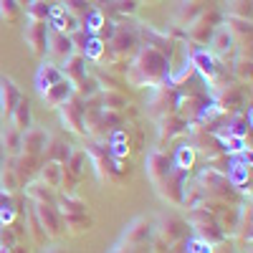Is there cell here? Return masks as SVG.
Returning <instances> with one entry per match:
<instances>
[{
    "instance_id": "cell-40",
    "label": "cell",
    "mask_w": 253,
    "mask_h": 253,
    "mask_svg": "<svg viewBox=\"0 0 253 253\" xmlns=\"http://www.w3.org/2000/svg\"><path fill=\"white\" fill-rule=\"evenodd\" d=\"M13 220H15V210L13 208H5L3 213H0V228H8Z\"/></svg>"
},
{
    "instance_id": "cell-6",
    "label": "cell",
    "mask_w": 253,
    "mask_h": 253,
    "mask_svg": "<svg viewBox=\"0 0 253 253\" xmlns=\"http://www.w3.org/2000/svg\"><path fill=\"white\" fill-rule=\"evenodd\" d=\"M193 58H190V48L187 46H177L175 58H170V76H167V84H182L190 74H193Z\"/></svg>"
},
{
    "instance_id": "cell-15",
    "label": "cell",
    "mask_w": 253,
    "mask_h": 253,
    "mask_svg": "<svg viewBox=\"0 0 253 253\" xmlns=\"http://www.w3.org/2000/svg\"><path fill=\"white\" fill-rule=\"evenodd\" d=\"M150 233H152V225L144 218H137L129 228H126L124 241H126V246H139V243H144L147 238H150Z\"/></svg>"
},
{
    "instance_id": "cell-29",
    "label": "cell",
    "mask_w": 253,
    "mask_h": 253,
    "mask_svg": "<svg viewBox=\"0 0 253 253\" xmlns=\"http://www.w3.org/2000/svg\"><path fill=\"white\" fill-rule=\"evenodd\" d=\"M248 126H251V117H246V114H236L233 119L228 122V134H230V137H243V139H246Z\"/></svg>"
},
{
    "instance_id": "cell-31",
    "label": "cell",
    "mask_w": 253,
    "mask_h": 253,
    "mask_svg": "<svg viewBox=\"0 0 253 253\" xmlns=\"http://www.w3.org/2000/svg\"><path fill=\"white\" fill-rule=\"evenodd\" d=\"M162 139L167 137V139H170V137H175V134H182L185 132V126H187V122L185 119H177V117H165L162 119Z\"/></svg>"
},
{
    "instance_id": "cell-34",
    "label": "cell",
    "mask_w": 253,
    "mask_h": 253,
    "mask_svg": "<svg viewBox=\"0 0 253 253\" xmlns=\"http://www.w3.org/2000/svg\"><path fill=\"white\" fill-rule=\"evenodd\" d=\"M0 187H3L5 193H13V190L20 187V177L13 167H3V170H0Z\"/></svg>"
},
{
    "instance_id": "cell-4",
    "label": "cell",
    "mask_w": 253,
    "mask_h": 253,
    "mask_svg": "<svg viewBox=\"0 0 253 253\" xmlns=\"http://www.w3.org/2000/svg\"><path fill=\"white\" fill-rule=\"evenodd\" d=\"M144 170H147L150 182L157 187L162 180L170 177V172L175 170V165H172V157H167L162 152H150V157H147V162H144Z\"/></svg>"
},
{
    "instance_id": "cell-16",
    "label": "cell",
    "mask_w": 253,
    "mask_h": 253,
    "mask_svg": "<svg viewBox=\"0 0 253 253\" xmlns=\"http://www.w3.org/2000/svg\"><path fill=\"white\" fill-rule=\"evenodd\" d=\"M84 63H86V58H84L81 53H74V56H69L63 63H58V66H61L63 76L71 79V81L76 84V81H81L84 76H86V69H84Z\"/></svg>"
},
{
    "instance_id": "cell-32",
    "label": "cell",
    "mask_w": 253,
    "mask_h": 253,
    "mask_svg": "<svg viewBox=\"0 0 253 253\" xmlns=\"http://www.w3.org/2000/svg\"><path fill=\"white\" fill-rule=\"evenodd\" d=\"M182 228H185V223L170 215V218L165 220V228H162V236H165L167 241H177V238H182V236H185V230H182Z\"/></svg>"
},
{
    "instance_id": "cell-33",
    "label": "cell",
    "mask_w": 253,
    "mask_h": 253,
    "mask_svg": "<svg viewBox=\"0 0 253 253\" xmlns=\"http://www.w3.org/2000/svg\"><path fill=\"white\" fill-rule=\"evenodd\" d=\"M76 84H79V86H76V96H81V99H91L94 94H99V81L94 76H84Z\"/></svg>"
},
{
    "instance_id": "cell-37",
    "label": "cell",
    "mask_w": 253,
    "mask_h": 253,
    "mask_svg": "<svg viewBox=\"0 0 253 253\" xmlns=\"http://www.w3.org/2000/svg\"><path fill=\"white\" fill-rule=\"evenodd\" d=\"M225 28L230 33H241V36H248L251 33V20L248 18H236V15H228V23Z\"/></svg>"
},
{
    "instance_id": "cell-17",
    "label": "cell",
    "mask_w": 253,
    "mask_h": 253,
    "mask_svg": "<svg viewBox=\"0 0 253 253\" xmlns=\"http://www.w3.org/2000/svg\"><path fill=\"white\" fill-rule=\"evenodd\" d=\"M26 195L31 203H41V205H56V190H51L43 182H31L26 187Z\"/></svg>"
},
{
    "instance_id": "cell-30",
    "label": "cell",
    "mask_w": 253,
    "mask_h": 253,
    "mask_svg": "<svg viewBox=\"0 0 253 253\" xmlns=\"http://www.w3.org/2000/svg\"><path fill=\"white\" fill-rule=\"evenodd\" d=\"M104 51H107V43H104L99 36H91V38H89V43H86V48L81 51V56H84V58H89V61H99V58L104 56Z\"/></svg>"
},
{
    "instance_id": "cell-14",
    "label": "cell",
    "mask_w": 253,
    "mask_h": 253,
    "mask_svg": "<svg viewBox=\"0 0 253 253\" xmlns=\"http://www.w3.org/2000/svg\"><path fill=\"white\" fill-rule=\"evenodd\" d=\"M190 58H193V69H198L205 79H215L218 74V66H215V58L210 56L208 51L203 48H195V51H190Z\"/></svg>"
},
{
    "instance_id": "cell-27",
    "label": "cell",
    "mask_w": 253,
    "mask_h": 253,
    "mask_svg": "<svg viewBox=\"0 0 253 253\" xmlns=\"http://www.w3.org/2000/svg\"><path fill=\"white\" fill-rule=\"evenodd\" d=\"M193 162H195V150L190 144H182L180 150H177V155L172 157V165H175V170H190L193 167Z\"/></svg>"
},
{
    "instance_id": "cell-9",
    "label": "cell",
    "mask_w": 253,
    "mask_h": 253,
    "mask_svg": "<svg viewBox=\"0 0 253 253\" xmlns=\"http://www.w3.org/2000/svg\"><path fill=\"white\" fill-rule=\"evenodd\" d=\"M20 99H23V94H20V89L15 86V81L8 79V76L0 79V114H3L5 119H10V114L18 107Z\"/></svg>"
},
{
    "instance_id": "cell-12",
    "label": "cell",
    "mask_w": 253,
    "mask_h": 253,
    "mask_svg": "<svg viewBox=\"0 0 253 253\" xmlns=\"http://www.w3.org/2000/svg\"><path fill=\"white\" fill-rule=\"evenodd\" d=\"M61 79H63V71H61L58 63L43 61V63L38 66V71H36V89H38V94H43L48 86H53V84L61 81Z\"/></svg>"
},
{
    "instance_id": "cell-23",
    "label": "cell",
    "mask_w": 253,
    "mask_h": 253,
    "mask_svg": "<svg viewBox=\"0 0 253 253\" xmlns=\"http://www.w3.org/2000/svg\"><path fill=\"white\" fill-rule=\"evenodd\" d=\"M112 46L117 53H126V51H132L137 46V38L132 31H126V28H117L114 36H112Z\"/></svg>"
},
{
    "instance_id": "cell-45",
    "label": "cell",
    "mask_w": 253,
    "mask_h": 253,
    "mask_svg": "<svg viewBox=\"0 0 253 253\" xmlns=\"http://www.w3.org/2000/svg\"><path fill=\"white\" fill-rule=\"evenodd\" d=\"M31 3H33V0H18V5H26V8H28Z\"/></svg>"
},
{
    "instance_id": "cell-38",
    "label": "cell",
    "mask_w": 253,
    "mask_h": 253,
    "mask_svg": "<svg viewBox=\"0 0 253 253\" xmlns=\"http://www.w3.org/2000/svg\"><path fill=\"white\" fill-rule=\"evenodd\" d=\"M20 15V5L18 0H0V18L8 20V23H13V20Z\"/></svg>"
},
{
    "instance_id": "cell-36",
    "label": "cell",
    "mask_w": 253,
    "mask_h": 253,
    "mask_svg": "<svg viewBox=\"0 0 253 253\" xmlns=\"http://www.w3.org/2000/svg\"><path fill=\"white\" fill-rule=\"evenodd\" d=\"M66 13H71V15H76L79 20L86 15L89 10H91V5H89V0H63V5H61Z\"/></svg>"
},
{
    "instance_id": "cell-25",
    "label": "cell",
    "mask_w": 253,
    "mask_h": 253,
    "mask_svg": "<svg viewBox=\"0 0 253 253\" xmlns=\"http://www.w3.org/2000/svg\"><path fill=\"white\" fill-rule=\"evenodd\" d=\"M56 205H58V210H61V215H76V213H84V210H86V203L79 200V198H74V195H61V198H56Z\"/></svg>"
},
{
    "instance_id": "cell-8",
    "label": "cell",
    "mask_w": 253,
    "mask_h": 253,
    "mask_svg": "<svg viewBox=\"0 0 253 253\" xmlns=\"http://www.w3.org/2000/svg\"><path fill=\"white\" fill-rule=\"evenodd\" d=\"M23 38H26V46L31 48V53H36V56L46 53V43H48V23H36V20H28Z\"/></svg>"
},
{
    "instance_id": "cell-41",
    "label": "cell",
    "mask_w": 253,
    "mask_h": 253,
    "mask_svg": "<svg viewBox=\"0 0 253 253\" xmlns=\"http://www.w3.org/2000/svg\"><path fill=\"white\" fill-rule=\"evenodd\" d=\"M238 74H241V79H251V61H238Z\"/></svg>"
},
{
    "instance_id": "cell-18",
    "label": "cell",
    "mask_w": 253,
    "mask_h": 253,
    "mask_svg": "<svg viewBox=\"0 0 253 253\" xmlns=\"http://www.w3.org/2000/svg\"><path fill=\"white\" fill-rule=\"evenodd\" d=\"M31 119H33V114H31V101H28V99H20L8 122H10L13 129L23 132V129H28V126H31Z\"/></svg>"
},
{
    "instance_id": "cell-10",
    "label": "cell",
    "mask_w": 253,
    "mask_h": 253,
    "mask_svg": "<svg viewBox=\"0 0 253 253\" xmlns=\"http://www.w3.org/2000/svg\"><path fill=\"white\" fill-rule=\"evenodd\" d=\"M31 205L36 210L38 223L43 225L46 236H58V230H61V215L56 213V208L53 205H41V203H31Z\"/></svg>"
},
{
    "instance_id": "cell-43",
    "label": "cell",
    "mask_w": 253,
    "mask_h": 253,
    "mask_svg": "<svg viewBox=\"0 0 253 253\" xmlns=\"http://www.w3.org/2000/svg\"><path fill=\"white\" fill-rule=\"evenodd\" d=\"M5 208H13V205H10V195L5 193L3 187H0V213H3Z\"/></svg>"
},
{
    "instance_id": "cell-28",
    "label": "cell",
    "mask_w": 253,
    "mask_h": 253,
    "mask_svg": "<svg viewBox=\"0 0 253 253\" xmlns=\"http://www.w3.org/2000/svg\"><path fill=\"white\" fill-rule=\"evenodd\" d=\"M48 15H51V5L46 0H33L28 5V20H36V23H48Z\"/></svg>"
},
{
    "instance_id": "cell-24",
    "label": "cell",
    "mask_w": 253,
    "mask_h": 253,
    "mask_svg": "<svg viewBox=\"0 0 253 253\" xmlns=\"http://www.w3.org/2000/svg\"><path fill=\"white\" fill-rule=\"evenodd\" d=\"M200 182L205 185V190H223V187H230L228 185V177L223 172H218L215 167H208V170L200 172Z\"/></svg>"
},
{
    "instance_id": "cell-3",
    "label": "cell",
    "mask_w": 253,
    "mask_h": 253,
    "mask_svg": "<svg viewBox=\"0 0 253 253\" xmlns=\"http://www.w3.org/2000/svg\"><path fill=\"white\" fill-rule=\"evenodd\" d=\"M61 109V122H63V126H66L69 132H74V134H84V104H81V96H71L63 107H58Z\"/></svg>"
},
{
    "instance_id": "cell-2",
    "label": "cell",
    "mask_w": 253,
    "mask_h": 253,
    "mask_svg": "<svg viewBox=\"0 0 253 253\" xmlns=\"http://www.w3.org/2000/svg\"><path fill=\"white\" fill-rule=\"evenodd\" d=\"M48 139L51 137H48L46 129H41V126H28V129L20 132V155H31V157L43 155Z\"/></svg>"
},
{
    "instance_id": "cell-35",
    "label": "cell",
    "mask_w": 253,
    "mask_h": 253,
    "mask_svg": "<svg viewBox=\"0 0 253 253\" xmlns=\"http://www.w3.org/2000/svg\"><path fill=\"white\" fill-rule=\"evenodd\" d=\"M86 160H89L86 150H74L71 157L66 160V167H69L74 175H81V172H84V167H86Z\"/></svg>"
},
{
    "instance_id": "cell-42",
    "label": "cell",
    "mask_w": 253,
    "mask_h": 253,
    "mask_svg": "<svg viewBox=\"0 0 253 253\" xmlns=\"http://www.w3.org/2000/svg\"><path fill=\"white\" fill-rule=\"evenodd\" d=\"M122 13H132L137 8V0H119V5H117Z\"/></svg>"
},
{
    "instance_id": "cell-20",
    "label": "cell",
    "mask_w": 253,
    "mask_h": 253,
    "mask_svg": "<svg viewBox=\"0 0 253 253\" xmlns=\"http://www.w3.org/2000/svg\"><path fill=\"white\" fill-rule=\"evenodd\" d=\"M71 144H66V142H61V139H48V144H46V150H43V155H46V160H51V162H61V165H66V160L71 157Z\"/></svg>"
},
{
    "instance_id": "cell-22",
    "label": "cell",
    "mask_w": 253,
    "mask_h": 253,
    "mask_svg": "<svg viewBox=\"0 0 253 253\" xmlns=\"http://www.w3.org/2000/svg\"><path fill=\"white\" fill-rule=\"evenodd\" d=\"M104 23H107V18H104V13L99 8H91L86 15L81 18V28L86 31L89 36H99L104 31Z\"/></svg>"
},
{
    "instance_id": "cell-21",
    "label": "cell",
    "mask_w": 253,
    "mask_h": 253,
    "mask_svg": "<svg viewBox=\"0 0 253 253\" xmlns=\"http://www.w3.org/2000/svg\"><path fill=\"white\" fill-rule=\"evenodd\" d=\"M0 144H3V150H5V157H18L20 155V132L8 124L5 129L0 132Z\"/></svg>"
},
{
    "instance_id": "cell-44",
    "label": "cell",
    "mask_w": 253,
    "mask_h": 253,
    "mask_svg": "<svg viewBox=\"0 0 253 253\" xmlns=\"http://www.w3.org/2000/svg\"><path fill=\"white\" fill-rule=\"evenodd\" d=\"M5 150H3V144H0V170H3V167H5Z\"/></svg>"
},
{
    "instance_id": "cell-13",
    "label": "cell",
    "mask_w": 253,
    "mask_h": 253,
    "mask_svg": "<svg viewBox=\"0 0 253 253\" xmlns=\"http://www.w3.org/2000/svg\"><path fill=\"white\" fill-rule=\"evenodd\" d=\"M63 170H66V167H63L61 162L46 160L43 165H41V182L48 185L51 190H58L63 185Z\"/></svg>"
},
{
    "instance_id": "cell-5",
    "label": "cell",
    "mask_w": 253,
    "mask_h": 253,
    "mask_svg": "<svg viewBox=\"0 0 253 253\" xmlns=\"http://www.w3.org/2000/svg\"><path fill=\"white\" fill-rule=\"evenodd\" d=\"M76 94V84L71 81V79H66L63 76L61 81H56L53 86H48L43 94H41V99L46 101V107H51V109H58V107H63L71 96Z\"/></svg>"
},
{
    "instance_id": "cell-39",
    "label": "cell",
    "mask_w": 253,
    "mask_h": 253,
    "mask_svg": "<svg viewBox=\"0 0 253 253\" xmlns=\"http://www.w3.org/2000/svg\"><path fill=\"white\" fill-rule=\"evenodd\" d=\"M187 253H213V246L200 241L198 236H193V238L187 241Z\"/></svg>"
},
{
    "instance_id": "cell-26",
    "label": "cell",
    "mask_w": 253,
    "mask_h": 253,
    "mask_svg": "<svg viewBox=\"0 0 253 253\" xmlns=\"http://www.w3.org/2000/svg\"><path fill=\"white\" fill-rule=\"evenodd\" d=\"M101 107H104V112H122L126 107V96L109 89V91L101 94Z\"/></svg>"
},
{
    "instance_id": "cell-11",
    "label": "cell",
    "mask_w": 253,
    "mask_h": 253,
    "mask_svg": "<svg viewBox=\"0 0 253 253\" xmlns=\"http://www.w3.org/2000/svg\"><path fill=\"white\" fill-rule=\"evenodd\" d=\"M248 167H251V152H241V157H236L228 167V185L230 187H243L248 182Z\"/></svg>"
},
{
    "instance_id": "cell-1",
    "label": "cell",
    "mask_w": 253,
    "mask_h": 253,
    "mask_svg": "<svg viewBox=\"0 0 253 253\" xmlns=\"http://www.w3.org/2000/svg\"><path fill=\"white\" fill-rule=\"evenodd\" d=\"M167 76H170V58H167L162 51H157L155 46H144L134 63L126 71V81L132 86H152V89H162L167 84Z\"/></svg>"
},
{
    "instance_id": "cell-19",
    "label": "cell",
    "mask_w": 253,
    "mask_h": 253,
    "mask_svg": "<svg viewBox=\"0 0 253 253\" xmlns=\"http://www.w3.org/2000/svg\"><path fill=\"white\" fill-rule=\"evenodd\" d=\"M210 46L215 48V53L228 56V51L233 48V33H230L225 26H218L213 33H210Z\"/></svg>"
},
{
    "instance_id": "cell-7",
    "label": "cell",
    "mask_w": 253,
    "mask_h": 253,
    "mask_svg": "<svg viewBox=\"0 0 253 253\" xmlns=\"http://www.w3.org/2000/svg\"><path fill=\"white\" fill-rule=\"evenodd\" d=\"M46 53H48V56H53V58H58V63H63L69 56H74V53H79V51L74 48L71 36H69V33H61V31H51V28H48Z\"/></svg>"
}]
</instances>
